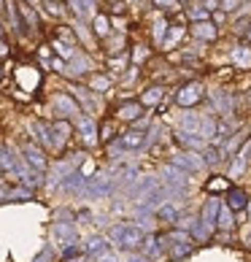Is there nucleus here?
I'll return each instance as SVG.
<instances>
[{
	"label": "nucleus",
	"mask_w": 251,
	"mask_h": 262,
	"mask_svg": "<svg viewBox=\"0 0 251 262\" xmlns=\"http://www.w3.org/2000/svg\"><path fill=\"white\" fill-rule=\"evenodd\" d=\"M200 122H202V116H197L195 111H189L181 116V130L184 133H192V135H200Z\"/></svg>",
	"instance_id": "2f4dec72"
},
{
	"label": "nucleus",
	"mask_w": 251,
	"mask_h": 262,
	"mask_svg": "<svg viewBox=\"0 0 251 262\" xmlns=\"http://www.w3.org/2000/svg\"><path fill=\"white\" fill-rule=\"evenodd\" d=\"M200 154H202V160H206V165H211V168H214V165H219V162H221V151H219V149L214 146V143H208V146L202 149Z\"/></svg>",
	"instance_id": "4c0bfd02"
},
{
	"label": "nucleus",
	"mask_w": 251,
	"mask_h": 262,
	"mask_svg": "<svg viewBox=\"0 0 251 262\" xmlns=\"http://www.w3.org/2000/svg\"><path fill=\"white\" fill-rule=\"evenodd\" d=\"M84 8H86V16H95V6H98V0H81Z\"/></svg>",
	"instance_id": "09e8293b"
},
{
	"label": "nucleus",
	"mask_w": 251,
	"mask_h": 262,
	"mask_svg": "<svg viewBox=\"0 0 251 262\" xmlns=\"http://www.w3.org/2000/svg\"><path fill=\"white\" fill-rule=\"evenodd\" d=\"M192 254V246L189 241H170V257L173 259H184Z\"/></svg>",
	"instance_id": "f704fd0d"
},
{
	"label": "nucleus",
	"mask_w": 251,
	"mask_h": 262,
	"mask_svg": "<svg viewBox=\"0 0 251 262\" xmlns=\"http://www.w3.org/2000/svg\"><path fill=\"white\" fill-rule=\"evenodd\" d=\"M189 3H200V0H189Z\"/></svg>",
	"instance_id": "680f3d73"
},
{
	"label": "nucleus",
	"mask_w": 251,
	"mask_h": 262,
	"mask_svg": "<svg viewBox=\"0 0 251 262\" xmlns=\"http://www.w3.org/2000/svg\"><path fill=\"white\" fill-rule=\"evenodd\" d=\"M54 219L57 222H73V213L67 208H60V211H54Z\"/></svg>",
	"instance_id": "49530a36"
},
{
	"label": "nucleus",
	"mask_w": 251,
	"mask_h": 262,
	"mask_svg": "<svg viewBox=\"0 0 251 262\" xmlns=\"http://www.w3.org/2000/svg\"><path fill=\"white\" fill-rule=\"evenodd\" d=\"M233 208L230 206H221L219 208V219H216V227L221 230V232H233V227H235V216H233Z\"/></svg>",
	"instance_id": "7c9ffc66"
},
{
	"label": "nucleus",
	"mask_w": 251,
	"mask_h": 262,
	"mask_svg": "<svg viewBox=\"0 0 251 262\" xmlns=\"http://www.w3.org/2000/svg\"><path fill=\"white\" fill-rule=\"evenodd\" d=\"M151 3L157 6L159 11H165V14H170V11H178V8H181L178 0H151Z\"/></svg>",
	"instance_id": "a19ab883"
},
{
	"label": "nucleus",
	"mask_w": 251,
	"mask_h": 262,
	"mask_svg": "<svg viewBox=\"0 0 251 262\" xmlns=\"http://www.w3.org/2000/svg\"><path fill=\"white\" fill-rule=\"evenodd\" d=\"M73 124H76V130H79V135H81V141H84V146H98V124H95V116L92 114H79L73 119Z\"/></svg>",
	"instance_id": "39448f33"
},
{
	"label": "nucleus",
	"mask_w": 251,
	"mask_h": 262,
	"mask_svg": "<svg viewBox=\"0 0 251 262\" xmlns=\"http://www.w3.org/2000/svg\"><path fill=\"white\" fill-rule=\"evenodd\" d=\"M178 3H181V6H192V3H189V0H178Z\"/></svg>",
	"instance_id": "5fc2aeb1"
},
{
	"label": "nucleus",
	"mask_w": 251,
	"mask_h": 262,
	"mask_svg": "<svg viewBox=\"0 0 251 262\" xmlns=\"http://www.w3.org/2000/svg\"><path fill=\"white\" fill-rule=\"evenodd\" d=\"M65 73L73 76V79H84L86 73H92V60L84 52H76L71 57V68H65Z\"/></svg>",
	"instance_id": "4468645a"
},
{
	"label": "nucleus",
	"mask_w": 251,
	"mask_h": 262,
	"mask_svg": "<svg viewBox=\"0 0 251 262\" xmlns=\"http://www.w3.org/2000/svg\"><path fill=\"white\" fill-rule=\"evenodd\" d=\"M246 43L251 46V27H248V33H246Z\"/></svg>",
	"instance_id": "864d4df0"
},
{
	"label": "nucleus",
	"mask_w": 251,
	"mask_h": 262,
	"mask_svg": "<svg viewBox=\"0 0 251 262\" xmlns=\"http://www.w3.org/2000/svg\"><path fill=\"white\" fill-rule=\"evenodd\" d=\"M122 141H124V149L127 151H135V149H146V130H130V133H124L122 135Z\"/></svg>",
	"instance_id": "393cba45"
},
{
	"label": "nucleus",
	"mask_w": 251,
	"mask_h": 262,
	"mask_svg": "<svg viewBox=\"0 0 251 262\" xmlns=\"http://www.w3.org/2000/svg\"><path fill=\"white\" fill-rule=\"evenodd\" d=\"M127 262H149V257H146V254H143V257H141V254H138V257H130V259H127Z\"/></svg>",
	"instance_id": "603ef678"
},
{
	"label": "nucleus",
	"mask_w": 251,
	"mask_h": 262,
	"mask_svg": "<svg viewBox=\"0 0 251 262\" xmlns=\"http://www.w3.org/2000/svg\"><path fill=\"white\" fill-rule=\"evenodd\" d=\"M227 189H230V179H224V176H214L206 184L208 195H219V192H227Z\"/></svg>",
	"instance_id": "e433bc0d"
},
{
	"label": "nucleus",
	"mask_w": 251,
	"mask_h": 262,
	"mask_svg": "<svg viewBox=\"0 0 251 262\" xmlns=\"http://www.w3.org/2000/svg\"><path fill=\"white\" fill-rule=\"evenodd\" d=\"M113 138H117V133H113V124L105 122V124H103V141H113Z\"/></svg>",
	"instance_id": "de8ad7c7"
},
{
	"label": "nucleus",
	"mask_w": 251,
	"mask_h": 262,
	"mask_svg": "<svg viewBox=\"0 0 251 262\" xmlns=\"http://www.w3.org/2000/svg\"><path fill=\"white\" fill-rule=\"evenodd\" d=\"M33 198V189L30 187H16L8 192V200H30Z\"/></svg>",
	"instance_id": "79ce46f5"
},
{
	"label": "nucleus",
	"mask_w": 251,
	"mask_h": 262,
	"mask_svg": "<svg viewBox=\"0 0 251 262\" xmlns=\"http://www.w3.org/2000/svg\"><path fill=\"white\" fill-rule=\"evenodd\" d=\"M162 100H165V86L162 84H154V86H149V90L141 95L143 108H154V105H159Z\"/></svg>",
	"instance_id": "b1692460"
},
{
	"label": "nucleus",
	"mask_w": 251,
	"mask_h": 262,
	"mask_svg": "<svg viewBox=\"0 0 251 262\" xmlns=\"http://www.w3.org/2000/svg\"><path fill=\"white\" fill-rule=\"evenodd\" d=\"M3 8H6V0H0V11H3Z\"/></svg>",
	"instance_id": "4d7b16f0"
},
{
	"label": "nucleus",
	"mask_w": 251,
	"mask_h": 262,
	"mask_svg": "<svg viewBox=\"0 0 251 262\" xmlns=\"http://www.w3.org/2000/svg\"><path fill=\"white\" fill-rule=\"evenodd\" d=\"M103 41H105V52L108 54H122L124 43H127V35L119 30V33H111L108 38H103Z\"/></svg>",
	"instance_id": "c756f323"
},
{
	"label": "nucleus",
	"mask_w": 251,
	"mask_h": 262,
	"mask_svg": "<svg viewBox=\"0 0 251 262\" xmlns=\"http://www.w3.org/2000/svg\"><path fill=\"white\" fill-rule=\"evenodd\" d=\"M22 160L35 170H46V154H43L41 146H35V143H25L22 146Z\"/></svg>",
	"instance_id": "2eb2a0df"
},
{
	"label": "nucleus",
	"mask_w": 251,
	"mask_h": 262,
	"mask_svg": "<svg viewBox=\"0 0 251 262\" xmlns=\"http://www.w3.org/2000/svg\"><path fill=\"white\" fill-rule=\"evenodd\" d=\"M208 103H211V108H216L221 116H233V114H235V98H233V95H230L227 90L211 92Z\"/></svg>",
	"instance_id": "9d476101"
},
{
	"label": "nucleus",
	"mask_w": 251,
	"mask_h": 262,
	"mask_svg": "<svg viewBox=\"0 0 251 262\" xmlns=\"http://www.w3.org/2000/svg\"><path fill=\"white\" fill-rule=\"evenodd\" d=\"M108 86H111V79H108V76H92V79H89V90L92 92H108Z\"/></svg>",
	"instance_id": "58836bf2"
},
{
	"label": "nucleus",
	"mask_w": 251,
	"mask_h": 262,
	"mask_svg": "<svg viewBox=\"0 0 251 262\" xmlns=\"http://www.w3.org/2000/svg\"><path fill=\"white\" fill-rule=\"evenodd\" d=\"M6 54H8V46H6L3 38H0V57H6Z\"/></svg>",
	"instance_id": "3c124183"
},
{
	"label": "nucleus",
	"mask_w": 251,
	"mask_h": 262,
	"mask_svg": "<svg viewBox=\"0 0 251 262\" xmlns=\"http://www.w3.org/2000/svg\"><path fill=\"white\" fill-rule=\"evenodd\" d=\"M219 208H221V200L216 195H211L206 203H202V211H200V222L206 225L211 232L216 230V219H219Z\"/></svg>",
	"instance_id": "f8f14e48"
},
{
	"label": "nucleus",
	"mask_w": 251,
	"mask_h": 262,
	"mask_svg": "<svg viewBox=\"0 0 251 262\" xmlns=\"http://www.w3.org/2000/svg\"><path fill=\"white\" fill-rule=\"evenodd\" d=\"M227 206L233 208V211H243L248 206V195L243 189H238V187H230L227 189Z\"/></svg>",
	"instance_id": "c85d7f7f"
},
{
	"label": "nucleus",
	"mask_w": 251,
	"mask_h": 262,
	"mask_svg": "<svg viewBox=\"0 0 251 262\" xmlns=\"http://www.w3.org/2000/svg\"><path fill=\"white\" fill-rule=\"evenodd\" d=\"M206 98V86H202L200 81H192V84H184L178 86L176 92V105L178 108H195V105Z\"/></svg>",
	"instance_id": "20e7f679"
},
{
	"label": "nucleus",
	"mask_w": 251,
	"mask_h": 262,
	"mask_svg": "<svg viewBox=\"0 0 251 262\" xmlns=\"http://www.w3.org/2000/svg\"><path fill=\"white\" fill-rule=\"evenodd\" d=\"M100 262H117V254H111V251H105V254H100Z\"/></svg>",
	"instance_id": "8fccbe9b"
},
{
	"label": "nucleus",
	"mask_w": 251,
	"mask_h": 262,
	"mask_svg": "<svg viewBox=\"0 0 251 262\" xmlns=\"http://www.w3.org/2000/svg\"><path fill=\"white\" fill-rule=\"evenodd\" d=\"M170 162H173V165H178V168H184L187 173H200V170H206V168H208L206 160H202V154H200V151H189V149L178 151V154H173Z\"/></svg>",
	"instance_id": "0eeeda50"
},
{
	"label": "nucleus",
	"mask_w": 251,
	"mask_h": 262,
	"mask_svg": "<svg viewBox=\"0 0 251 262\" xmlns=\"http://www.w3.org/2000/svg\"><path fill=\"white\" fill-rule=\"evenodd\" d=\"M71 95L76 100H79V105L84 108V114H95L98 111V98H95V92L89 90V86H71Z\"/></svg>",
	"instance_id": "ddd939ff"
},
{
	"label": "nucleus",
	"mask_w": 251,
	"mask_h": 262,
	"mask_svg": "<svg viewBox=\"0 0 251 262\" xmlns=\"http://www.w3.org/2000/svg\"><path fill=\"white\" fill-rule=\"evenodd\" d=\"M79 100L73 98V95H67V92H57L54 98H52V111L57 119H76L79 116Z\"/></svg>",
	"instance_id": "7ed1b4c3"
},
{
	"label": "nucleus",
	"mask_w": 251,
	"mask_h": 262,
	"mask_svg": "<svg viewBox=\"0 0 251 262\" xmlns=\"http://www.w3.org/2000/svg\"><path fill=\"white\" fill-rule=\"evenodd\" d=\"M108 241L113 246H119L124 251H135L143 244V227L138 222H122V225H113L108 232Z\"/></svg>",
	"instance_id": "f257e3e1"
},
{
	"label": "nucleus",
	"mask_w": 251,
	"mask_h": 262,
	"mask_svg": "<svg viewBox=\"0 0 251 262\" xmlns=\"http://www.w3.org/2000/svg\"><path fill=\"white\" fill-rule=\"evenodd\" d=\"M159 187V179L157 176H138L132 181V187H130V192H132V198H143V195H149L151 189H157Z\"/></svg>",
	"instance_id": "aec40b11"
},
{
	"label": "nucleus",
	"mask_w": 251,
	"mask_h": 262,
	"mask_svg": "<svg viewBox=\"0 0 251 262\" xmlns=\"http://www.w3.org/2000/svg\"><path fill=\"white\" fill-rule=\"evenodd\" d=\"M52 235L60 241V244H76L79 241V235H76V227H73V222H54V227H52Z\"/></svg>",
	"instance_id": "f3484780"
},
{
	"label": "nucleus",
	"mask_w": 251,
	"mask_h": 262,
	"mask_svg": "<svg viewBox=\"0 0 251 262\" xmlns=\"http://www.w3.org/2000/svg\"><path fill=\"white\" fill-rule=\"evenodd\" d=\"M149 57H151V49H149L146 43H135V46H132V60H130V65L141 68L143 62L149 60Z\"/></svg>",
	"instance_id": "72a5a7b5"
},
{
	"label": "nucleus",
	"mask_w": 251,
	"mask_h": 262,
	"mask_svg": "<svg viewBox=\"0 0 251 262\" xmlns=\"http://www.w3.org/2000/svg\"><path fill=\"white\" fill-rule=\"evenodd\" d=\"M27 3H33V6H35V3H41V0H27Z\"/></svg>",
	"instance_id": "13d9d810"
},
{
	"label": "nucleus",
	"mask_w": 251,
	"mask_h": 262,
	"mask_svg": "<svg viewBox=\"0 0 251 262\" xmlns=\"http://www.w3.org/2000/svg\"><path fill=\"white\" fill-rule=\"evenodd\" d=\"M0 38H3V25H0Z\"/></svg>",
	"instance_id": "bf43d9fd"
},
{
	"label": "nucleus",
	"mask_w": 251,
	"mask_h": 262,
	"mask_svg": "<svg viewBox=\"0 0 251 262\" xmlns=\"http://www.w3.org/2000/svg\"><path fill=\"white\" fill-rule=\"evenodd\" d=\"M243 3H246V0H219V8H221L224 14H233V11H238Z\"/></svg>",
	"instance_id": "37998d69"
},
{
	"label": "nucleus",
	"mask_w": 251,
	"mask_h": 262,
	"mask_svg": "<svg viewBox=\"0 0 251 262\" xmlns=\"http://www.w3.org/2000/svg\"><path fill=\"white\" fill-rule=\"evenodd\" d=\"M14 79H16V84L22 86V90L33 92V90H38V84H41V73H38L35 68H16Z\"/></svg>",
	"instance_id": "dca6fc26"
},
{
	"label": "nucleus",
	"mask_w": 251,
	"mask_h": 262,
	"mask_svg": "<svg viewBox=\"0 0 251 262\" xmlns=\"http://www.w3.org/2000/svg\"><path fill=\"white\" fill-rule=\"evenodd\" d=\"M127 62H130V57L124 54V52H122V54H111V57H108L111 71H117V73H119V71H124V68H127Z\"/></svg>",
	"instance_id": "ea45409f"
},
{
	"label": "nucleus",
	"mask_w": 251,
	"mask_h": 262,
	"mask_svg": "<svg viewBox=\"0 0 251 262\" xmlns=\"http://www.w3.org/2000/svg\"><path fill=\"white\" fill-rule=\"evenodd\" d=\"M246 244H248V246H251V232H248V235H246Z\"/></svg>",
	"instance_id": "6e6d98bb"
},
{
	"label": "nucleus",
	"mask_w": 251,
	"mask_h": 262,
	"mask_svg": "<svg viewBox=\"0 0 251 262\" xmlns=\"http://www.w3.org/2000/svg\"><path fill=\"white\" fill-rule=\"evenodd\" d=\"M141 114H143V103L141 100H124V103H119V108H117V116L124 119V122H138Z\"/></svg>",
	"instance_id": "a211bd4d"
},
{
	"label": "nucleus",
	"mask_w": 251,
	"mask_h": 262,
	"mask_svg": "<svg viewBox=\"0 0 251 262\" xmlns=\"http://www.w3.org/2000/svg\"><path fill=\"white\" fill-rule=\"evenodd\" d=\"M176 141H178L181 149H189V151H197V149H206V146H208L206 138H200V135H192V133H184V130L176 133Z\"/></svg>",
	"instance_id": "4be33fe9"
},
{
	"label": "nucleus",
	"mask_w": 251,
	"mask_h": 262,
	"mask_svg": "<svg viewBox=\"0 0 251 262\" xmlns=\"http://www.w3.org/2000/svg\"><path fill=\"white\" fill-rule=\"evenodd\" d=\"M168 27H170V19H168V16H159L157 22L151 25V41H154V46L162 43V38H165V33H168Z\"/></svg>",
	"instance_id": "473e14b6"
},
{
	"label": "nucleus",
	"mask_w": 251,
	"mask_h": 262,
	"mask_svg": "<svg viewBox=\"0 0 251 262\" xmlns=\"http://www.w3.org/2000/svg\"><path fill=\"white\" fill-rule=\"evenodd\" d=\"M130 3H143V0H130Z\"/></svg>",
	"instance_id": "052dcab7"
},
{
	"label": "nucleus",
	"mask_w": 251,
	"mask_h": 262,
	"mask_svg": "<svg viewBox=\"0 0 251 262\" xmlns=\"http://www.w3.org/2000/svg\"><path fill=\"white\" fill-rule=\"evenodd\" d=\"M189 35L200 43H214L219 38V30H216V22L211 19H202V22H192L189 25Z\"/></svg>",
	"instance_id": "6e6552de"
},
{
	"label": "nucleus",
	"mask_w": 251,
	"mask_h": 262,
	"mask_svg": "<svg viewBox=\"0 0 251 262\" xmlns=\"http://www.w3.org/2000/svg\"><path fill=\"white\" fill-rule=\"evenodd\" d=\"M76 254H81L79 244H67V246L62 249V259H71V257H76Z\"/></svg>",
	"instance_id": "a18cd8bd"
},
{
	"label": "nucleus",
	"mask_w": 251,
	"mask_h": 262,
	"mask_svg": "<svg viewBox=\"0 0 251 262\" xmlns=\"http://www.w3.org/2000/svg\"><path fill=\"white\" fill-rule=\"evenodd\" d=\"M184 35H187V27H184V25H170V27H168V33H165V38H162V43H159V49H162V52L176 49Z\"/></svg>",
	"instance_id": "6ab92c4d"
},
{
	"label": "nucleus",
	"mask_w": 251,
	"mask_h": 262,
	"mask_svg": "<svg viewBox=\"0 0 251 262\" xmlns=\"http://www.w3.org/2000/svg\"><path fill=\"white\" fill-rule=\"evenodd\" d=\"M73 33L81 38V43L86 49H92L95 46V33H92V25H86V19H76L73 22Z\"/></svg>",
	"instance_id": "bb28decb"
},
{
	"label": "nucleus",
	"mask_w": 251,
	"mask_h": 262,
	"mask_svg": "<svg viewBox=\"0 0 251 262\" xmlns=\"http://www.w3.org/2000/svg\"><path fill=\"white\" fill-rule=\"evenodd\" d=\"M105 251H108V238H103V235H92L84 246L86 257H100V254H105Z\"/></svg>",
	"instance_id": "cd10ccee"
},
{
	"label": "nucleus",
	"mask_w": 251,
	"mask_h": 262,
	"mask_svg": "<svg viewBox=\"0 0 251 262\" xmlns=\"http://www.w3.org/2000/svg\"><path fill=\"white\" fill-rule=\"evenodd\" d=\"M159 179L165 181L168 187H176V189H184L187 184H189L187 170H184V168H178V165H173V162H168L165 168L159 170Z\"/></svg>",
	"instance_id": "1a4fd4ad"
},
{
	"label": "nucleus",
	"mask_w": 251,
	"mask_h": 262,
	"mask_svg": "<svg viewBox=\"0 0 251 262\" xmlns=\"http://www.w3.org/2000/svg\"><path fill=\"white\" fill-rule=\"evenodd\" d=\"M71 122L67 119H57L54 124H49V149L60 154L67 146V138H71Z\"/></svg>",
	"instance_id": "423d86ee"
},
{
	"label": "nucleus",
	"mask_w": 251,
	"mask_h": 262,
	"mask_svg": "<svg viewBox=\"0 0 251 262\" xmlns=\"http://www.w3.org/2000/svg\"><path fill=\"white\" fill-rule=\"evenodd\" d=\"M246 141H248V130H246V127L235 130V133H233V135H230V138L224 141V146L219 149V151H221V160H233L235 154L240 151V146H243Z\"/></svg>",
	"instance_id": "9b49d317"
},
{
	"label": "nucleus",
	"mask_w": 251,
	"mask_h": 262,
	"mask_svg": "<svg viewBox=\"0 0 251 262\" xmlns=\"http://www.w3.org/2000/svg\"><path fill=\"white\" fill-rule=\"evenodd\" d=\"M33 262H54V249H52V246H43L41 254H38Z\"/></svg>",
	"instance_id": "c03bdc74"
},
{
	"label": "nucleus",
	"mask_w": 251,
	"mask_h": 262,
	"mask_svg": "<svg viewBox=\"0 0 251 262\" xmlns=\"http://www.w3.org/2000/svg\"><path fill=\"white\" fill-rule=\"evenodd\" d=\"M19 14H22V22L27 27V33H35L38 27H41V19H38L33 3H27V0H19Z\"/></svg>",
	"instance_id": "412c9836"
},
{
	"label": "nucleus",
	"mask_w": 251,
	"mask_h": 262,
	"mask_svg": "<svg viewBox=\"0 0 251 262\" xmlns=\"http://www.w3.org/2000/svg\"><path fill=\"white\" fill-rule=\"evenodd\" d=\"M89 25H92L95 38H108V35L113 33V25H111V19L105 16V14H95Z\"/></svg>",
	"instance_id": "a878e982"
},
{
	"label": "nucleus",
	"mask_w": 251,
	"mask_h": 262,
	"mask_svg": "<svg viewBox=\"0 0 251 262\" xmlns=\"http://www.w3.org/2000/svg\"><path fill=\"white\" fill-rule=\"evenodd\" d=\"M113 187H117V181H113L111 173H95L92 179H86V187H84L81 195H86V198H108L113 192Z\"/></svg>",
	"instance_id": "f03ea898"
},
{
	"label": "nucleus",
	"mask_w": 251,
	"mask_h": 262,
	"mask_svg": "<svg viewBox=\"0 0 251 262\" xmlns=\"http://www.w3.org/2000/svg\"><path fill=\"white\" fill-rule=\"evenodd\" d=\"M157 216H159V222H168V225H173L181 213H178V208L173 206V203H165V206H159L157 208Z\"/></svg>",
	"instance_id": "c9c22d12"
},
{
	"label": "nucleus",
	"mask_w": 251,
	"mask_h": 262,
	"mask_svg": "<svg viewBox=\"0 0 251 262\" xmlns=\"http://www.w3.org/2000/svg\"><path fill=\"white\" fill-rule=\"evenodd\" d=\"M230 62H233L235 68H251V46L248 43H238L233 52H230Z\"/></svg>",
	"instance_id": "5701e85b"
}]
</instances>
